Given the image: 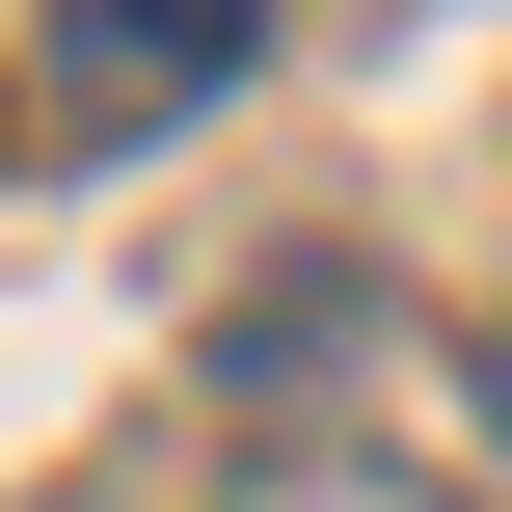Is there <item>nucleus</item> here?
Returning <instances> with one entry per match:
<instances>
[{"instance_id": "f03ea898", "label": "nucleus", "mask_w": 512, "mask_h": 512, "mask_svg": "<svg viewBox=\"0 0 512 512\" xmlns=\"http://www.w3.org/2000/svg\"><path fill=\"white\" fill-rule=\"evenodd\" d=\"M216 512H459V486H432V459H378V432H270Z\"/></svg>"}, {"instance_id": "7ed1b4c3", "label": "nucleus", "mask_w": 512, "mask_h": 512, "mask_svg": "<svg viewBox=\"0 0 512 512\" xmlns=\"http://www.w3.org/2000/svg\"><path fill=\"white\" fill-rule=\"evenodd\" d=\"M486 405H512V324H486Z\"/></svg>"}, {"instance_id": "f257e3e1", "label": "nucleus", "mask_w": 512, "mask_h": 512, "mask_svg": "<svg viewBox=\"0 0 512 512\" xmlns=\"http://www.w3.org/2000/svg\"><path fill=\"white\" fill-rule=\"evenodd\" d=\"M243 54H270V0H54V27H27L54 135H162V108H216Z\"/></svg>"}]
</instances>
